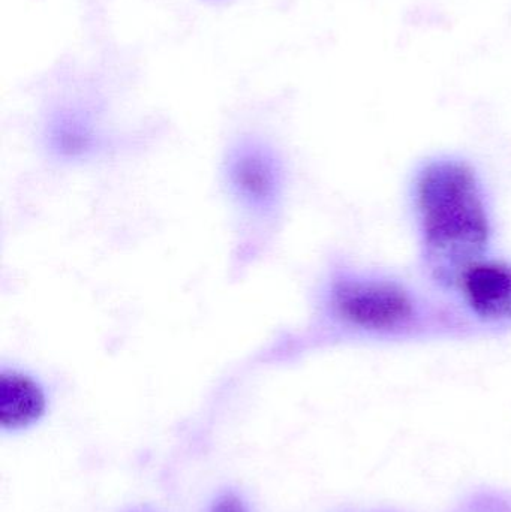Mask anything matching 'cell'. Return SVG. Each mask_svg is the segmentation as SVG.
I'll list each match as a JSON object with an SVG mask.
<instances>
[{"instance_id":"cell-6","label":"cell","mask_w":511,"mask_h":512,"mask_svg":"<svg viewBox=\"0 0 511 512\" xmlns=\"http://www.w3.org/2000/svg\"><path fill=\"white\" fill-rule=\"evenodd\" d=\"M48 399L44 385L17 367L0 370V427L3 432H21L35 426L45 412Z\"/></svg>"},{"instance_id":"cell-1","label":"cell","mask_w":511,"mask_h":512,"mask_svg":"<svg viewBox=\"0 0 511 512\" xmlns=\"http://www.w3.org/2000/svg\"><path fill=\"white\" fill-rule=\"evenodd\" d=\"M317 307L318 328L333 339L402 342L473 327L458 309L429 300L404 280L350 265L329 271Z\"/></svg>"},{"instance_id":"cell-7","label":"cell","mask_w":511,"mask_h":512,"mask_svg":"<svg viewBox=\"0 0 511 512\" xmlns=\"http://www.w3.org/2000/svg\"><path fill=\"white\" fill-rule=\"evenodd\" d=\"M209 512H249L242 499L236 493H224L213 502Z\"/></svg>"},{"instance_id":"cell-3","label":"cell","mask_w":511,"mask_h":512,"mask_svg":"<svg viewBox=\"0 0 511 512\" xmlns=\"http://www.w3.org/2000/svg\"><path fill=\"white\" fill-rule=\"evenodd\" d=\"M285 177L281 156L261 138H239L225 155L228 194L243 215L254 221H275L284 201Z\"/></svg>"},{"instance_id":"cell-5","label":"cell","mask_w":511,"mask_h":512,"mask_svg":"<svg viewBox=\"0 0 511 512\" xmlns=\"http://www.w3.org/2000/svg\"><path fill=\"white\" fill-rule=\"evenodd\" d=\"M44 140L54 158L75 162L95 155L101 149L102 135L89 110L81 105L66 104L48 114Z\"/></svg>"},{"instance_id":"cell-2","label":"cell","mask_w":511,"mask_h":512,"mask_svg":"<svg viewBox=\"0 0 511 512\" xmlns=\"http://www.w3.org/2000/svg\"><path fill=\"white\" fill-rule=\"evenodd\" d=\"M411 201L423 261L441 288L465 265L491 255V201L471 162L429 158L414 174Z\"/></svg>"},{"instance_id":"cell-8","label":"cell","mask_w":511,"mask_h":512,"mask_svg":"<svg viewBox=\"0 0 511 512\" xmlns=\"http://www.w3.org/2000/svg\"><path fill=\"white\" fill-rule=\"evenodd\" d=\"M204 2H207V3H222V2H225V0H204Z\"/></svg>"},{"instance_id":"cell-4","label":"cell","mask_w":511,"mask_h":512,"mask_svg":"<svg viewBox=\"0 0 511 512\" xmlns=\"http://www.w3.org/2000/svg\"><path fill=\"white\" fill-rule=\"evenodd\" d=\"M444 289L456 298L459 312L471 324L511 328V262L483 256L462 267Z\"/></svg>"}]
</instances>
